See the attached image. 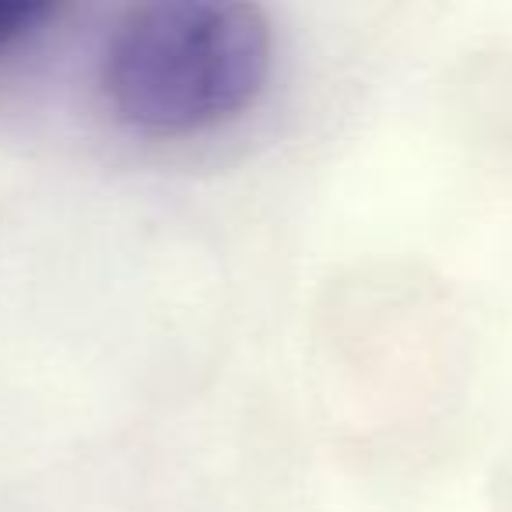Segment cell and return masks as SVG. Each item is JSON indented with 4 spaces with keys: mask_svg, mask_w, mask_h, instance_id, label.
I'll list each match as a JSON object with an SVG mask.
<instances>
[{
    "mask_svg": "<svg viewBox=\"0 0 512 512\" xmlns=\"http://www.w3.org/2000/svg\"><path fill=\"white\" fill-rule=\"evenodd\" d=\"M271 64L274 32L264 8L162 0L130 8L113 25L99 88L123 127L186 137L253 109Z\"/></svg>",
    "mask_w": 512,
    "mask_h": 512,
    "instance_id": "obj_1",
    "label": "cell"
},
{
    "mask_svg": "<svg viewBox=\"0 0 512 512\" xmlns=\"http://www.w3.org/2000/svg\"><path fill=\"white\" fill-rule=\"evenodd\" d=\"M57 18V4L46 0H0V57L29 43L43 25Z\"/></svg>",
    "mask_w": 512,
    "mask_h": 512,
    "instance_id": "obj_2",
    "label": "cell"
}]
</instances>
